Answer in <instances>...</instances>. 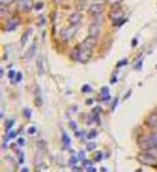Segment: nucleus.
I'll use <instances>...</instances> for the list:
<instances>
[{"label": "nucleus", "instance_id": "c756f323", "mask_svg": "<svg viewBox=\"0 0 157 172\" xmlns=\"http://www.w3.org/2000/svg\"><path fill=\"white\" fill-rule=\"evenodd\" d=\"M19 144H24V139H19Z\"/></svg>", "mask_w": 157, "mask_h": 172}, {"label": "nucleus", "instance_id": "1a4fd4ad", "mask_svg": "<svg viewBox=\"0 0 157 172\" xmlns=\"http://www.w3.org/2000/svg\"><path fill=\"white\" fill-rule=\"evenodd\" d=\"M21 23V19H19V17H13V19H9L6 24V30L7 31H12V30H14L15 28L17 27V25Z\"/></svg>", "mask_w": 157, "mask_h": 172}, {"label": "nucleus", "instance_id": "39448f33", "mask_svg": "<svg viewBox=\"0 0 157 172\" xmlns=\"http://www.w3.org/2000/svg\"><path fill=\"white\" fill-rule=\"evenodd\" d=\"M17 9L22 12H30L32 10V8L35 7L34 1L32 0H19L17 1Z\"/></svg>", "mask_w": 157, "mask_h": 172}, {"label": "nucleus", "instance_id": "bb28decb", "mask_svg": "<svg viewBox=\"0 0 157 172\" xmlns=\"http://www.w3.org/2000/svg\"><path fill=\"white\" fill-rule=\"evenodd\" d=\"M54 1V3H56V4H59V3H62L64 0H53Z\"/></svg>", "mask_w": 157, "mask_h": 172}, {"label": "nucleus", "instance_id": "9b49d317", "mask_svg": "<svg viewBox=\"0 0 157 172\" xmlns=\"http://www.w3.org/2000/svg\"><path fill=\"white\" fill-rule=\"evenodd\" d=\"M149 139H150L152 145L157 146V131H155V132H152L150 135V137H149Z\"/></svg>", "mask_w": 157, "mask_h": 172}, {"label": "nucleus", "instance_id": "cd10ccee", "mask_svg": "<svg viewBox=\"0 0 157 172\" xmlns=\"http://www.w3.org/2000/svg\"><path fill=\"white\" fill-rule=\"evenodd\" d=\"M85 90H89V86L88 85L84 86V87H83V92H85Z\"/></svg>", "mask_w": 157, "mask_h": 172}, {"label": "nucleus", "instance_id": "c85d7f7f", "mask_svg": "<svg viewBox=\"0 0 157 172\" xmlns=\"http://www.w3.org/2000/svg\"><path fill=\"white\" fill-rule=\"evenodd\" d=\"M87 171H88V172H96V170H95L94 168H88V169H87Z\"/></svg>", "mask_w": 157, "mask_h": 172}, {"label": "nucleus", "instance_id": "393cba45", "mask_svg": "<svg viewBox=\"0 0 157 172\" xmlns=\"http://www.w3.org/2000/svg\"><path fill=\"white\" fill-rule=\"evenodd\" d=\"M8 75H9L10 79H13L14 75H15V72L13 71V70H10V71H9V74H8Z\"/></svg>", "mask_w": 157, "mask_h": 172}, {"label": "nucleus", "instance_id": "f8f14e48", "mask_svg": "<svg viewBox=\"0 0 157 172\" xmlns=\"http://www.w3.org/2000/svg\"><path fill=\"white\" fill-rule=\"evenodd\" d=\"M29 34H30V29H28V30H27V31H25L24 34H23L22 39H21V44H22V46H24L25 43L27 42V40H28V36H29Z\"/></svg>", "mask_w": 157, "mask_h": 172}, {"label": "nucleus", "instance_id": "423d86ee", "mask_svg": "<svg viewBox=\"0 0 157 172\" xmlns=\"http://www.w3.org/2000/svg\"><path fill=\"white\" fill-rule=\"evenodd\" d=\"M105 10V6L102 3H94L88 8V14L92 16H98Z\"/></svg>", "mask_w": 157, "mask_h": 172}, {"label": "nucleus", "instance_id": "9d476101", "mask_svg": "<svg viewBox=\"0 0 157 172\" xmlns=\"http://www.w3.org/2000/svg\"><path fill=\"white\" fill-rule=\"evenodd\" d=\"M100 34V26L98 23H93L90 24L89 28H88V36L93 38H97Z\"/></svg>", "mask_w": 157, "mask_h": 172}, {"label": "nucleus", "instance_id": "7ed1b4c3", "mask_svg": "<svg viewBox=\"0 0 157 172\" xmlns=\"http://www.w3.org/2000/svg\"><path fill=\"white\" fill-rule=\"evenodd\" d=\"M77 31H78V26H72V25H70V27L64 28L62 31H60V38H62V41L68 42L75 36Z\"/></svg>", "mask_w": 157, "mask_h": 172}, {"label": "nucleus", "instance_id": "a211bd4d", "mask_svg": "<svg viewBox=\"0 0 157 172\" xmlns=\"http://www.w3.org/2000/svg\"><path fill=\"white\" fill-rule=\"evenodd\" d=\"M62 141H64V143L66 144V145H68V144L70 143V139L68 138V136L66 135V133H64V135H62Z\"/></svg>", "mask_w": 157, "mask_h": 172}, {"label": "nucleus", "instance_id": "f3484780", "mask_svg": "<svg viewBox=\"0 0 157 172\" xmlns=\"http://www.w3.org/2000/svg\"><path fill=\"white\" fill-rule=\"evenodd\" d=\"M36 50V43H34V44L31 45V47H30L29 49V51H28V55H27V58H30L32 56V54H34V53H32V51H35Z\"/></svg>", "mask_w": 157, "mask_h": 172}, {"label": "nucleus", "instance_id": "412c9836", "mask_svg": "<svg viewBox=\"0 0 157 172\" xmlns=\"http://www.w3.org/2000/svg\"><path fill=\"white\" fill-rule=\"evenodd\" d=\"M43 7V2H38V3L35 4V9L36 10H40Z\"/></svg>", "mask_w": 157, "mask_h": 172}, {"label": "nucleus", "instance_id": "ddd939ff", "mask_svg": "<svg viewBox=\"0 0 157 172\" xmlns=\"http://www.w3.org/2000/svg\"><path fill=\"white\" fill-rule=\"evenodd\" d=\"M146 153H149L151 156H153L154 158H157V146H153L150 150L146 151Z\"/></svg>", "mask_w": 157, "mask_h": 172}, {"label": "nucleus", "instance_id": "7c9ffc66", "mask_svg": "<svg viewBox=\"0 0 157 172\" xmlns=\"http://www.w3.org/2000/svg\"><path fill=\"white\" fill-rule=\"evenodd\" d=\"M22 172H29V171H28V169H27V168H24L22 170Z\"/></svg>", "mask_w": 157, "mask_h": 172}, {"label": "nucleus", "instance_id": "4468645a", "mask_svg": "<svg viewBox=\"0 0 157 172\" xmlns=\"http://www.w3.org/2000/svg\"><path fill=\"white\" fill-rule=\"evenodd\" d=\"M124 0H107V2L110 6L112 7H116V6H120V4L123 2Z\"/></svg>", "mask_w": 157, "mask_h": 172}, {"label": "nucleus", "instance_id": "dca6fc26", "mask_svg": "<svg viewBox=\"0 0 157 172\" xmlns=\"http://www.w3.org/2000/svg\"><path fill=\"white\" fill-rule=\"evenodd\" d=\"M14 1H15V0H0V4H1V6L8 7V6H10V4L13 3Z\"/></svg>", "mask_w": 157, "mask_h": 172}, {"label": "nucleus", "instance_id": "6e6552de", "mask_svg": "<svg viewBox=\"0 0 157 172\" xmlns=\"http://www.w3.org/2000/svg\"><path fill=\"white\" fill-rule=\"evenodd\" d=\"M82 19L83 15L80 12H74L69 16V24L72 26H78V24L82 22Z\"/></svg>", "mask_w": 157, "mask_h": 172}, {"label": "nucleus", "instance_id": "5701e85b", "mask_svg": "<svg viewBox=\"0 0 157 172\" xmlns=\"http://www.w3.org/2000/svg\"><path fill=\"white\" fill-rule=\"evenodd\" d=\"M24 115L26 116L27 118L30 117V110H29V109H26V110L24 111Z\"/></svg>", "mask_w": 157, "mask_h": 172}, {"label": "nucleus", "instance_id": "20e7f679", "mask_svg": "<svg viewBox=\"0 0 157 172\" xmlns=\"http://www.w3.org/2000/svg\"><path fill=\"white\" fill-rule=\"evenodd\" d=\"M137 158H138V160L140 161L141 164H143V165H146V166H155L156 164V158H154L153 156H151L149 153H140L138 154V156H137Z\"/></svg>", "mask_w": 157, "mask_h": 172}, {"label": "nucleus", "instance_id": "aec40b11", "mask_svg": "<svg viewBox=\"0 0 157 172\" xmlns=\"http://www.w3.org/2000/svg\"><path fill=\"white\" fill-rule=\"evenodd\" d=\"M22 78H23L22 73L21 72H17L16 75H15V81H16V82H19V81L22 80Z\"/></svg>", "mask_w": 157, "mask_h": 172}, {"label": "nucleus", "instance_id": "a878e982", "mask_svg": "<svg viewBox=\"0 0 157 172\" xmlns=\"http://www.w3.org/2000/svg\"><path fill=\"white\" fill-rule=\"evenodd\" d=\"M28 132L30 133V135L35 133V132H36V128H35V127H30V128L28 129Z\"/></svg>", "mask_w": 157, "mask_h": 172}, {"label": "nucleus", "instance_id": "0eeeda50", "mask_svg": "<svg viewBox=\"0 0 157 172\" xmlns=\"http://www.w3.org/2000/svg\"><path fill=\"white\" fill-rule=\"evenodd\" d=\"M145 124L150 128H153V129L157 128V111H155V112H153V113H151V114L149 115L148 117H146Z\"/></svg>", "mask_w": 157, "mask_h": 172}, {"label": "nucleus", "instance_id": "f03ea898", "mask_svg": "<svg viewBox=\"0 0 157 172\" xmlns=\"http://www.w3.org/2000/svg\"><path fill=\"white\" fill-rule=\"evenodd\" d=\"M109 16H110L111 21L113 22V24L115 26L116 25H122L125 22V19H124V11L121 8H118V6L114 7V9L109 13Z\"/></svg>", "mask_w": 157, "mask_h": 172}, {"label": "nucleus", "instance_id": "b1692460", "mask_svg": "<svg viewBox=\"0 0 157 172\" xmlns=\"http://www.w3.org/2000/svg\"><path fill=\"white\" fill-rule=\"evenodd\" d=\"M13 121H9V122H8V124H7V127H6V129H7V130H8V129H10V128H11L12 127V125H13Z\"/></svg>", "mask_w": 157, "mask_h": 172}, {"label": "nucleus", "instance_id": "f257e3e1", "mask_svg": "<svg viewBox=\"0 0 157 172\" xmlns=\"http://www.w3.org/2000/svg\"><path fill=\"white\" fill-rule=\"evenodd\" d=\"M96 44H97V38H93L89 36L86 38L84 41L78 46V62H81L83 64L87 62L90 59V57H92L93 50L96 46Z\"/></svg>", "mask_w": 157, "mask_h": 172}, {"label": "nucleus", "instance_id": "2eb2a0df", "mask_svg": "<svg viewBox=\"0 0 157 172\" xmlns=\"http://www.w3.org/2000/svg\"><path fill=\"white\" fill-rule=\"evenodd\" d=\"M101 94L103 96V99H109V89L108 87H103L101 89Z\"/></svg>", "mask_w": 157, "mask_h": 172}, {"label": "nucleus", "instance_id": "4be33fe9", "mask_svg": "<svg viewBox=\"0 0 157 172\" xmlns=\"http://www.w3.org/2000/svg\"><path fill=\"white\" fill-rule=\"evenodd\" d=\"M95 137H96V131L93 130V131H90L89 132V135L87 136V138L88 139H93V138H95Z\"/></svg>", "mask_w": 157, "mask_h": 172}, {"label": "nucleus", "instance_id": "6ab92c4d", "mask_svg": "<svg viewBox=\"0 0 157 172\" xmlns=\"http://www.w3.org/2000/svg\"><path fill=\"white\" fill-rule=\"evenodd\" d=\"M96 148V144L95 143H88L87 146H86V148H87V151H92L94 148Z\"/></svg>", "mask_w": 157, "mask_h": 172}]
</instances>
